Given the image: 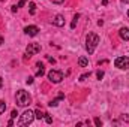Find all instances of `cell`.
I'll return each mask as SVG.
<instances>
[{
    "instance_id": "17",
    "label": "cell",
    "mask_w": 129,
    "mask_h": 127,
    "mask_svg": "<svg viewBox=\"0 0 129 127\" xmlns=\"http://www.w3.org/2000/svg\"><path fill=\"white\" fill-rule=\"evenodd\" d=\"M5 109H6V103H5L3 100H0V114H3Z\"/></svg>"
},
{
    "instance_id": "14",
    "label": "cell",
    "mask_w": 129,
    "mask_h": 127,
    "mask_svg": "<svg viewBox=\"0 0 129 127\" xmlns=\"http://www.w3.org/2000/svg\"><path fill=\"white\" fill-rule=\"evenodd\" d=\"M78 18H80V14H75V15H74V20H72V24H71V29H75Z\"/></svg>"
},
{
    "instance_id": "3",
    "label": "cell",
    "mask_w": 129,
    "mask_h": 127,
    "mask_svg": "<svg viewBox=\"0 0 129 127\" xmlns=\"http://www.w3.org/2000/svg\"><path fill=\"white\" fill-rule=\"evenodd\" d=\"M33 120H35V112H32V111H24V114L21 115V121H20V124H23V126L32 124Z\"/></svg>"
},
{
    "instance_id": "16",
    "label": "cell",
    "mask_w": 129,
    "mask_h": 127,
    "mask_svg": "<svg viewBox=\"0 0 129 127\" xmlns=\"http://www.w3.org/2000/svg\"><path fill=\"white\" fill-rule=\"evenodd\" d=\"M29 6H30V14L35 15V12H36V5H35L33 2H30V3H29Z\"/></svg>"
},
{
    "instance_id": "8",
    "label": "cell",
    "mask_w": 129,
    "mask_h": 127,
    "mask_svg": "<svg viewBox=\"0 0 129 127\" xmlns=\"http://www.w3.org/2000/svg\"><path fill=\"white\" fill-rule=\"evenodd\" d=\"M53 24L57 26V27H63L64 26V17L63 15H56L54 20H53Z\"/></svg>"
},
{
    "instance_id": "27",
    "label": "cell",
    "mask_w": 129,
    "mask_h": 127,
    "mask_svg": "<svg viewBox=\"0 0 129 127\" xmlns=\"http://www.w3.org/2000/svg\"><path fill=\"white\" fill-rule=\"evenodd\" d=\"M2 43H3V37L0 36V45H2Z\"/></svg>"
},
{
    "instance_id": "2",
    "label": "cell",
    "mask_w": 129,
    "mask_h": 127,
    "mask_svg": "<svg viewBox=\"0 0 129 127\" xmlns=\"http://www.w3.org/2000/svg\"><path fill=\"white\" fill-rule=\"evenodd\" d=\"M17 103L20 106H27L30 103V96H29V93L24 91V90H20L17 93Z\"/></svg>"
},
{
    "instance_id": "24",
    "label": "cell",
    "mask_w": 129,
    "mask_h": 127,
    "mask_svg": "<svg viewBox=\"0 0 129 127\" xmlns=\"http://www.w3.org/2000/svg\"><path fill=\"white\" fill-rule=\"evenodd\" d=\"M53 3H56V5H60V3H63L64 0H51Z\"/></svg>"
},
{
    "instance_id": "4",
    "label": "cell",
    "mask_w": 129,
    "mask_h": 127,
    "mask_svg": "<svg viewBox=\"0 0 129 127\" xmlns=\"http://www.w3.org/2000/svg\"><path fill=\"white\" fill-rule=\"evenodd\" d=\"M114 66L117 69H122V70H126L129 69V58L128 57H117L114 60Z\"/></svg>"
},
{
    "instance_id": "29",
    "label": "cell",
    "mask_w": 129,
    "mask_h": 127,
    "mask_svg": "<svg viewBox=\"0 0 129 127\" xmlns=\"http://www.w3.org/2000/svg\"><path fill=\"white\" fill-rule=\"evenodd\" d=\"M128 17H129V11H128Z\"/></svg>"
},
{
    "instance_id": "25",
    "label": "cell",
    "mask_w": 129,
    "mask_h": 127,
    "mask_svg": "<svg viewBox=\"0 0 129 127\" xmlns=\"http://www.w3.org/2000/svg\"><path fill=\"white\" fill-rule=\"evenodd\" d=\"M102 5H104V6H107V5H108V0H102Z\"/></svg>"
},
{
    "instance_id": "21",
    "label": "cell",
    "mask_w": 129,
    "mask_h": 127,
    "mask_svg": "<svg viewBox=\"0 0 129 127\" xmlns=\"http://www.w3.org/2000/svg\"><path fill=\"white\" fill-rule=\"evenodd\" d=\"M95 124H96L98 127H101V126H102V121H101L99 118H95Z\"/></svg>"
},
{
    "instance_id": "7",
    "label": "cell",
    "mask_w": 129,
    "mask_h": 127,
    "mask_svg": "<svg viewBox=\"0 0 129 127\" xmlns=\"http://www.w3.org/2000/svg\"><path fill=\"white\" fill-rule=\"evenodd\" d=\"M39 32V29L36 27V26H27L26 29H24V33L27 34V36H36Z\"/></svg>"
},
{
    "instance_id": "28",
    "label": "cell",
    "mask_w": 129,
    "mask_h": 127,
    "mask_svg": "<svg viewBox=\"0 0 129 127\" xmlns=\"http://www.w3.org/2000/svg\"><path fill=\"white\" fill-rule=\"evenodd\" d=\"M129 0H122V3H128Z\"/></svg>"
},
{
    "instance_id": "15",
    "label": "cell",
    "mask_w": 129,
    "mask_h": 127,
    "mask_svg": "<svg viewBox=\"0 0 129 127\" xmlns=\"http://www.w3.org/2000/svg\"><path fill=\"white\" fill-rule=\"evenodd\" d=\"M44 118H45V121H47L48 124H51V123H53V117H51L48 112H45V117H44Z\"/></svg>"
},
{
    "instance_id": "6",
    "label": "cell",
    "mask_w": 129,
    "mask_h": 127,
    "mask_svg": "<svg viewBox=\"0 0 129 127\" xmlns=\"http://www.w3.org/2000/svg\"><path fill=\"white\" fill-rule=\"evenodd\" d=\"M39 51H41V45H39V43H29L27 48H26L27 57H32V55H35V54H38Z\"/></svg>"
},
{
    "instance_id": "12",
    "label": "cell",
    "mask_w": 129,
    "mask_h": 127,
    "mask_svg": "<svg viewBox=\"0 0 129 127\" xmlns=\"http://www.w3.org/2000/svg\"><path fill=\"white\" fill-rule=\"evenodd\" d=\"M78 64H80L81 67H87V66H89V60H87L86 57H80V58H78Z\"/></svg>"
},
{
    "instance_id": "5",
    "label": "cell",
    "mask_w": 129,
    "mask_h": 127,
    "mask_svg": "<svg viewBox=\"0 0 129 127\" xmlns=\"http://www.w3.org/2000/svg\"><path fill=\"white\" fill-rule=\"evenodd\" d=\"M48 79L54 84H59L62 79H63V73L60 70H50L48 72Z\"/></svg>"
},
{
    "instance_id": "9",
    "label": "cell",
    "mask_w": 129,
    "mask_h": 127,
    "mask_svg": "<svg viewBox=\"0 0 129 127\" xmlns=\"http://www.w3.org/2000/svg\"><path fill=\"white\" fill-rule=\"evenodd\" d=\"M119 34H120V37H122L123 40H129V29L128 27H122L120 32H119Z\"/></svg>"
},
{
    "instance_id": "18",
    "label": "cell",
    "mask_w": 129,
    "mask_h": 127,
    "mask_svg": "<svg viewBox=\"0 0 129 127\" xmlns=\"http://www.w3.org/2000/svg\"><path fill=\"white\" fill-rule=\"evenodd\" d=\"M90 75H92L90 72H89V73H84V75H81V76H80V81H86V79H87Z\"/></svg>"
},
{
    "instance_id": "10",
    "label": "cell",
    "mask_w": 129,
    "mask_h": 127,
    "mask_svg": "<svg viewBox=\"0 0 129 127\" xmlns=\"http://www.w3.org/2000/svg\"><path fill=\"white\" fill-rule=\"evenodd\" d=\"M45 73V66L42 63H38L36 64V76H42Z\"/></svg>"
},
{
    "instance_id": "20",
    "label": "cell",
    "mask_w": 129,
    "mask_h": 127,
    "mask_svg": "<svg viewBox=\"0 0 129 127\" xmlns=\"http://www.w3.org/2000/svg\"><path fill=\"white\" fill-rule=\"evenodd\" d=\"M26 2H27V0H20V3H18L17 6H18V8H23V6L26 5Z\"/></svg>"
},
{
    "instance_id": "13",
    "label": "cell",
    "mask_w": 129,
    "mask_h": 127,
    "mask_svg": "<svg viewBox=\"0 0 129 127\" xmlns=\"http://www.w3.org/2000/svg\"><path fill=\"white\" fill-rule=\"evenodd\" d=\"M60 99H63V94H60L59 97H57V99H54V100H51V102H50L48 105H50V106H57V105H59V100H60Z\"/></svg>"
},
{
    "instance_id": "26",
    "label": "cell",
    "mask_w": 129,
    "mask_h": 127,
    "mask_svg": "<svg viewBox=\"0 0 129 127\" xmlns=\"http://www.w3.org/2000/svg\"><path fill=\"white\" fill-rule=\"evenodd\" d=\"M2 87H3V79L0 78V88H2Z\"/></svg>"
},
{
    "instance_id": "19",
    "label": "cell",
    "mask_w": 129,
    "mask_h": 127,
    "mask_svg": "<svg viewBox=\"0 0 129 127\" xmlns=\"http://www.w3.org/2000/svg\"><path fill=\"white\" fill-rule=\"evenodd\" d=\"M96 76H98V79L101 81V79L104 78V72H102V70H98V72H96Z\"/></svg>"
},
{
    "instance_id": "23",
    "label": "cell",
    "mask_w": 129,
    "mask_h": 127,
    "mask_svg": "<svg viewBox=\"0 0 129 127\" xmlns=\"http://www.w3.org/2000/svg\"><path fill=\"white\" fill-rule=\"evenodd\" d=\"M26 82H27V84H33V78L32 76H29V78L26 79Z\"/></svg>"
},
{
    "instance_id": "22",
    "label": "cell",
    "mask_w": 129,
    "mask_h": 127,
    "mask_svg": "<svg viewBox=\"0 0 129 127\" xmlns=\"http://www.w3.org/2000/svg\"><path fill=\"white\" fill-rule=\"evenodd\" d=\"M17 115H18V112H17V111H12V114H11V118L14 120V118H17Z\"/></svg>"
},
{
    "instance_id": "11",
    "label": "cell",
    "mask_w": 129,
    "mask_h": 127,
    "mask_svg": "<svg viewBox=\"0 0 129 127\" xmlns=\"http://www.w3.org/2000/svg\"><path fill=\"white\" fill-rule=\"evenodd\" d=\"M44 117H45V111H42V109H36V111H35V118L42 120Z\"/></svg>"
},
{
    "instance_id": "1",
    "label": "cell",
    "mask_w": 129,
    "mask_h": 127,
    "mask_svg": "<svg viewBox=\"0 0 129 127\" xmlns=\"http://www.w3.org/2000/svg\"><path fill=\"white\" fill-rule=\"evenodd\" d=\"M98 43H99V36L95 33H89L87 37H86V49L89 54H93L95 49H96Z\"/></svg>"
}]
</instances>
